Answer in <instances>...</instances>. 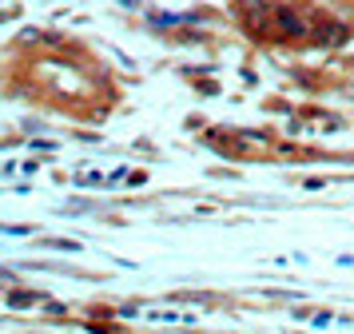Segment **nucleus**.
Listing matches in <instances>:
<instances>
[{"label":"nucleus","mask_w":354,"mask_h":334,"mask_svg":"<svg viewBox=\"0 0 354 334\" xmlns=\"http://www.w3.org/2000/svg\"><path fill=\"white\" fill-rule=\"evenodd\" d=\"M310 24L303 20V12L295 8V4H274V36L279 40H290V44H299V40H310Z\"/></svg>","instance_id":"2"},{"label":"nucleus","mask_w":354,"mask_h":334,"mask_svg":"<svg viewBox=\"0 0 354 334\" xmlns=\"http://www.w3.org/2000/svg\"><path fill=\"white\" fill-rule=\"evenodd\" d=\"M235 4H239L243 28L251 32L255 40L274 36V4H271V0H235Z\"/></svg>","instance_id":"1"},{"label":"nucleus","mask_w":354,"mask_h":334,"mask_svg":"<svg viewBox=\"0 0 354 334\" xmlns=\"http://www.w3.org/2000/svg\"><path fill=\"white\" fill-rule=\"evenodd\" d=\"M335 4H338V0H335Z\"/></svg>","instance_id":"4"},{"label":"nucleus","mask_w":354,"mask_h":334,"mask_svg":"<svg viewBox=\"0 0 354 334\" xmlns=\"http://www.w3.org/2000/svg\"><path fill=\"white\" fill-rule=\"evenodd\" d=\"M310 40L319 48H342L346 40H351V28L342 24V20H322L319 16V24H315V32H310Z\"/></svg>","instance_id":"3"}]
</instances>
